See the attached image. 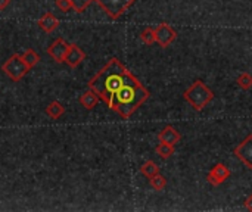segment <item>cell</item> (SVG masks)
I'll use <instances>...</instances> for the list:
<instances>
[{
  "label": "cell",
  "mask_w": 252,
  "mask_h": 212,
  "mask_svg": "<svg viewBox=\"0 0 252 212\" xmlns=\"http://www.w3.org/2000/svg\"><path fill=\"white\" fill-rule=\"evenodd\" d=\"M158 140L162 142V143H168V145L176 146V145L182 140V136H180V133H179L174 127L167 125V127H164V128L161 130V133L158 134Z\"/></svg>",
  "instance_id": "7c38bea8"
},
{
  "label": "cell",
  "mask_w": 252,
  "mask_h": 212,
  "mask_svg": "<svg viewBox=\"0 0 252 212\" xmlns=\"http://www.w3.org/2000/svg\"><path fill=\"white\" fill-rule=\"evenodd\" d=\"M155 152H157L162 159H168L170 156H173V155L176 153V148H174L173 145L159 142V145L155 148Z\"/></svg>",
  "instance_id": "e0dca14e"
},
{
  "label": "cell",
  "mask_w": 252,
  "mask_h": 212,
  "mask_svg": "<svg viewBox=\"0 0 252 212\" xmlns=\"http://www.w3.org/2000/svg\"><path fill=\"white\" fill-rule=\"evenodd\" d=\"M177 38V32L176 30L167 24V22H161L158 27H155V41L161 46V47H168L171 43H174Z\"/></svg>",
  "instance_id": "8992f818"
},
{
  "label": "cell",
  "mask_w": 252,
  "mask_h": 212,
  "mask_svg": "<svg viewBox=\"0 0 252 212\" xmlns=\"http://www.w3.org/2000/svg\"><path fill=\"white\" fill-rule=\"evenodd\" d=\"M97 4L105 10V13L111 19H118L121 18L128 7L134 4L136 0H96Z\"/></svg>",
  "instance_id": "5b68a950"
},
{
  "label": "cell",
  "mask_w": 252,
  "mask_h": 212,
  "mask_svg": "<svg viewBox=\"0 0 252 212\" xmlns=\"http://www.w3.org/2000/svg\"><path fill=\"white\" fill-rule=\"evenodd\" d=\"M244 205H245V208L248 210V211H251L252 212V193L247 198V201L244 202Z\"/></svg>",
  "instance_id": "603a6c76"
},
{
  "label": "cell",
  "mask_w": 252,
  "mask_h": 212,
  "mask_svg": "<svg viewBox=\"0 0 252 212\" xmlns=\"http://www.w3.org/2000/svg\"><path fill=\"white\" fill-rule=\"evenodd\" d=\"M84 59H86L84 50H83L78 44L72 43V44H69V49H68V52H66V55H65L63 63H66L69 68H77Z\"/></svg>",
  "instance_id": "30bf717a"
},
{
  "label": "cell",
  "mask_w": 252,
  "mask_h": 212,
  "mask_svg": "<svg viewBox=\"0 0 252 212\" xmlns=\"http://www.w3.org/2000/svg\"><path fill=\"white\" fill-rule=\"evenodd\" d=\"M140 174L145 176L146 179H152L154 176L159 174V167H158L154 161H146V162L140 167Z\"/></svg>",
  "instance_id": "9a60e30c"
},
{
  "label": "cell",
  "mask_w": 252,
  "mask_h": 212,
  "mask_svg": "<svg viewBox=\"0 0 252 212\" xmlns=\"http://www.w3.org/2000/svg\"><path fill=\"white\" fill-rule=\"evenodd\" d=\"M21 56H22L24 62L30 66V69L34 68V66L40 62V56H38V53H37L34 49H27Z\"/></svg>",
  "instance_id": "2e32d148"
},
{
  "label": "cell",
  "mask_w": 252,
  "mask_h": 212,
  "mask_svg": "<svg viewBox=\"0 0 252 212\" xmlns=\"http://www.w3.org/2000/svg\"><path fill=\"white\" fill-rule=\"evenodd\" d=\"M130 75V71L118 61L117 58H112L90 81L89 89H92L102 102L106 103V106L111 103L115 93L124 86Z\"/></svg>",
  "instance_id": "6da1fadb"
},
{
  "label": "cell",
  "mask_w": 252,
  "mask_h": 212,
  "mask_svg": "<svg viewBox=\"0 0 252 212\" xmlns=\"http://www.w3.org/2000/svg\"><path fill=\"white\" fill-rule=\"evenodd\" d=\"M69 49V43H66L63 38H56L47 49V53L49 56L58 62V63H63V59H65V55Z\"/></svg>",
  "instance_id": "9c48e42d"
},
{
  "label": "cell",
  "mask_w": 252,
  "mask_h": 212,
  "mask_svg": "<svg viewBox=\"0 0 252 212\" xmlns=\"http://www.w3.org/2000/svg\"><path fill=\"white\" fill-rule=\"evenodd\" d=\"M37 25L40 27L41 31H44V32L49 34V32H53V31L59 27V19H58L53 13L46 12V13H43L41 18L37 21Z\"/></svg>",
  "instance_id": "8fae6325"
},
{
  "label": "cell",
  "mask_w": 252,
  "mask_h": 212,
  "mask_svg": "<svg viewBox=\"0 0 252 212\" xmlns=\"http://www.w3.org/2000/svg\"><path fill=\"white\" fill-rule=\"evenodd\" d=\"M1 71L4 72V75L9 80L18 83V81H21L27 75V72L30 71V66L24 62L21 55H12L1 65Z\"/></svg>",
  "instance_id": "277c9868"
},
{
  "label": "cell",
  "mask_w": 252,
  "mask_h": 212,
  "mask_svg": "<svg viewBox=\"0 0 252 212\" xmlns=\"http://www.w3.org/2000/svg\"><path fill=\"white\" fill-rule=\"evenodd\" d=\"M233 153L248 170H252V133L235 148Z\"/></svg>",
  "instance_id": "52a82bcc"
},
{
  "label": "cell",
  "mask_w": 252,
  "mask_h": 212,
  "mask_svg": "<svg viewBox=\"0 0 252 212\" xmlns=\"http://www.w3.org/2000/svg\"><path fill=\"white\" fill-rule=\"evenodd\" d=\"M236 84L242 90H250V89H252V75L250 72H242L236 78Z\"/></svg>",
  "instance_id": "ffe728a7"
},
{
  "label": "cell",
  "mask_w": 252,
  "mask_h": 212,
  "mask_svg": "<svg viewBox=\"0 0 252 212\" xmlns=\"http://www.w3.org/2000/svg\"><path fill=\"white\" fill-rule=\"evenodd\" d=\"M55 4L58 9H61L62 12H68L72 9V4H71V0H55Z\"/></svg>",
  "instance_id": "7402d4cb"
},
{
  "label": "cell",
  "mask_w": 252,
  "mask_h": 212,
  "mask_svg": "<svg viewBox=\"0 0 252 212\" xmlns=\"http://www.w3.org/2000/svg\"><path fill=\"white\" fill-rule=\"evenodd\" d=\"M140 40H142L146 46H152L154 43H157V41H155V28H152V27L143 28L142 32H140Z\"/></svg>",
  "instance_id": "ac0fdd59"
},
{
  "label": "cell",
  "mask_w": 252,
  "mask_h": 212,
  "mask_svg": "<svg viewBox=\"0 0 252 212\" xmlns=\"http://www.w3.org/2000/svg\"><path fill=\"white\" fill-rule=\"evenodd\" d=\"M149 184H151V187H152L154 190L161 192V190H164L165 186H167V179H165L164 176H161V174H157V176H154L152 179H149Z\"/></svg>",
  "instance_id": "d6986e66"
},
{
  "label": "cell",
  "mask_w": 252,
  "mask_h": 212,
  "mask_svg": "<svg viewBox=\"0 0 252 212\" xmlns=\"http://www.w3.org/2000/svg\"><path fill=\"white\" fill-rule=\"evenodd\" d=\"M149 90L130 72L127 81L115 93L108 108L117 112L121 118L127 120L149 99Z\"/></svg>",
  "instance_id": "7a4b0ae2"
},
{
  "label": "cell",
  "mask_w": 252,
  "mask_h": 212,
  "mask_svg": "<svg viewBox=\"0 0 252 212\" xmlns=\"http://www.w3.org/2000/svg\"><path fill=\"white\" fill-rule=\"evenodd\" d=\"M230 177V170L224 165V164H216L210 173L207 174V182L211 184V186H221L224 182H227Z\"/></svg>",
  "instance_id": "ba28073f"
},
{
  "label": "cell",
  "mask_w": 252,
  "mask_h": 212,
  "mask_svg": "<svg viewBox=\"0 0 252 212\" xmlns=\"http://www.w3.org/2000/svg\"><path fill=\"white\" fill-rule=\"evenodd\" d=\"M46 115L49 117V118H52V120H59L63 114H65V108H63V105L61 103V102H58V100H53V102H50L47 106H46Z\"/></svg>",
  "instance_id": "5bb4252c"
},
{
  "label": "cell",
  "mask_w": 252,
  "mask_h": 212,
  "mask_svg": "<svg viewBox=\"0 0 252 212\" xmlns=\"http://www.w3.org/2000/svg\"><path fill=\"white\" fill-rule=\"evenodd\" d=\"M99 100H100V97H99V96L92 90V89H89L87 91H84V93L78 97L80 105H81L84 109H87V111L94 109V108H96V105L99 103Z\"/></svg>",
  "instance_id": "4fadbf2b"
},
{
  "label": "cell",
  "mask_w": 252,
  "mask_h": 212,
  "mask_svg": "<svg viewBox=\"0 0 252 212\" xmlns=\"http://www.w3.org/2000/svg\"><path fill=\"white\" fill-rule=\"evenodd\" d=\"M183 99L198 112H201L214 99V91L202 81L195 80L189 89L183 93Z\"/></svg>",
  "instance_id": "3957f363"
},
{
  "label": "cell",
  "mask_w": 252,
  "mask_h": 212,
  "mask_svg": "<svg viewBox=\"0 0 252 212\" xmlns=\"http://www.w3.org/2000/svg\"><path fill=\"white\" fill-rule=\"evenodd\" d=\"M12 0H0V10H4L9 4H10Z\"/></svg>",
  "instance_id": "cb8c5ba5"
},
{
  "label": "cell",
  "mask_w": 252,
  "mask_h": 212,
  "mask_svg": "<svg viewBox=\"0 0 252 212\" xmlns=\"http://www.w3.org/2000/svg\"><path fill=\"white\" fill-rule=\"evenodd\" d=\"M93 1H96V0H71V4L77 13H83Z\"/></svg>",
  "instance_id": "44dd1931"
}]
</instances>
